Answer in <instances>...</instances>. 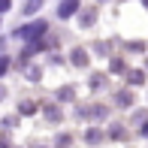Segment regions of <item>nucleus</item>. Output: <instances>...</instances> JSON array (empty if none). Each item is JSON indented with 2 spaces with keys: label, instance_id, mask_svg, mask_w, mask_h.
I'll list each match as a JSON object with an SVG mask.
<instances>
[{
  "label": "nucleus",
  "instance_id": "nucleus-2",
  "mask_svg": "<svg viewBox=\"0 0 148 148\" xmlns=\"http://www.w3.org/2000/svg\"><path fill=\"white\" fill-rule=\"evenodd\" d=\"M76 9H79V0H64V3H60V9H58V15H60V18H70Z\"/></svg>",
  "mask_w": 148,
  "mask_h": 148
},
{
  "label": "nucleus",
  "instance_id": "nucleus-1",
  "mask_svg": "<svg viewBox=\"0 0 148 148\" xmlns=\"http://www.w3.org/2000/svg\"><path fill=\"white\" fill-rule=\"evenodd\" d=\"M45 30V21H36V24H27V27H18V36L21 39H33L36 33Z\"/></svg>",
  "mask_w": 148,
  "mask_h": 148
},
{
  "label": "nucleus",
  "instance_id": "nucleus-6",
  "mask_svg": "<svg viewBox=\"0 0 148 148\" xmlns=\"http://www.w3.org/2000/svg\"><path fill=\"white\" fill-rule=\"evenodd\" d=\"M9 9V0H0V12H6Z\"/></svg>",
  "mask_w": 148,
  "mask_h": 148
},
{
  "label": "nucleus",
  "instance_id": "nucleus-3",
  "mask_svg": "<svg viewBox=\"0 0 148 148\" xmlns=\"http://www.w3.org/2000/svg\"><path fill=\"white\" fill-rule=\"evenodd\" d=\"M73 60H76V66H85V64H88V58H85V51H82V49L73 51Z\"/></svg>",
  "mask_w": 148,
  "mask_h": 148
},
{
  "label": "nucleus",
  "instance_id": "nucleus-4",
  "mask_svg": "<svg viewBox=\"0 0 148 148\" xmlns=\"http://www.w3.org/2000/svg\"><path fill=\"white\" fill-rule=\"evenodd\" d=\"M39 3H42V0H27V9H24V12H27V15H33V12L39 9Z\"/></svg>",
  "mask_w": 148,
  "mask_h": 148
},
{
  "label": "nucleus",
  "instance_id": "nucleus-5",
  "mask_svg": "<svg viewBox=\"0 0 148 148\" xmlns=\"http://www.w3.org/2000/svg\"><path fill=\"white\" fill-rule=\"evenodd\" d=\"M6 66H9V60H6V58H0V73H6Z\"/></svg>",
  "mask_w": 148,
  "mask_h": 148
}]
</instances>
